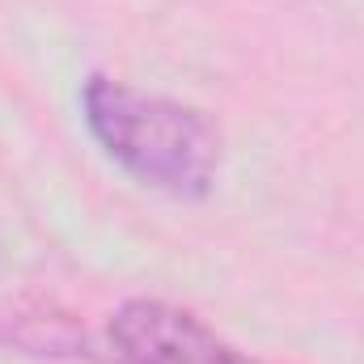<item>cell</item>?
Here are the masks:
<instances>
[{
  "mask_svg": "<svg viewBox=\"0 0 364 364\" xmlns=\"http://www.w3.org/2000/svg\"><path fill=\"white\" fill-rule=\"evenodd\" d=\"M81 106L93 140L132 178L174 199H199L212 191L220 170V136L195 106L110 77H90Z\"/></svg>",
  "mask_w": 364,
  "mask_h": 364,
  "instance_id": "obj_1",
  "label": "cell"
},
{
  "mask_svg": "<svg viewBox=\"0 0 364 364\" xmlns=\"http://www.w3.org/2000/svg\"><path fill=\"white\" fill-rule=\"evenodd\" d=\"M110 343L119 364H255L195 314L166 301H127L110 322Z\"/></svg>",
  "mask_w": 364,
  "mask_h": 364,
  "instance_id": "obj_2",
  "label": "cell"
}]
</instances>
